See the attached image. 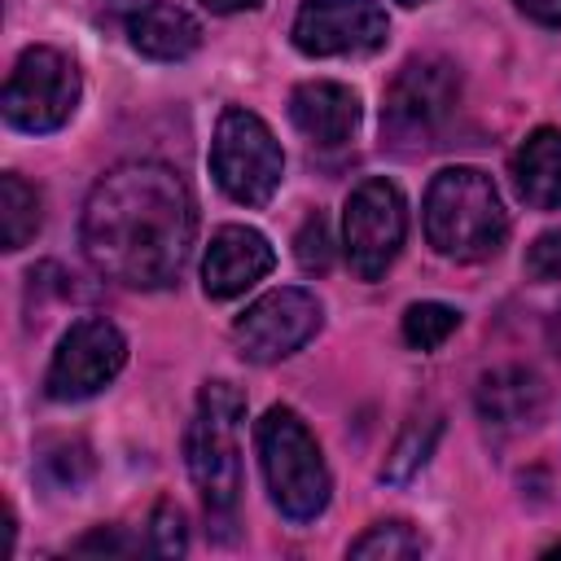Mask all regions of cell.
Here are the masks:
<instances>
[{
	"instance_id": "6da1fadb",
	"label": "cell",
	"mask_w": 561,
	"mask_h": 561,
	"mask_svg": "<svg viewBox=\"0 0 561 561\" xmlns=\"http://www.w3.org/2000/svg\"><path fill=\"white\" fill-rule=\"evenodd\" d=\"M193 197L167 162H123L96 180L79 241L88 263L127 289H167L193 245Z\"/></svg>"
},
{
	"instance_id": "7a4b0ae2",
	"label": "cell",
	"mask_w": 561,
	"mask_h": 561,
	"mask_svg": "<svg viewBox=\"0 0 561 561\" xmlns=\"http://www.w3.org/2000/svg\"><path fill=\"white\" fill-rule=\"evenodd\" d=\"M425 241L456 263H482L500 254L508 215L500 188L478 167H443L425 188Z\"/></svg>"
},
{
	"instance_id": "3957f363",
	"label": "cell",
	"mask_w": 561,
	"mask_h": 561,
	"mask_svg": "<svg viewBox=\"0 0 561 561\" xmlns=\"http://www.w3.org/2000/svg\"><path fill=\"white\" fill-rule=\"evenodd\" d=\"M245 416V394L232 381H206L197 394V416L184 434L188 473L206 500V513L228 522L241 500V451H237V425Z\"/></svg>"
},
{
	"instance_id": "277c9868",
	"label": "cell",
	"mask_w": 561,
	"mask_h": 561,
	"mask_svg": "<svg viewBox=\"0 0 561 561\" xmlns=\"http://www.w3.org/2000/svg\"><path fill=\"white\" fill-rule=\"evenodd\" d=\"M259 443V465L272 491V504L289 522H316L329 504V465L320 456V443L302 425L294 408H267L263 421L254 425Z\"/></svg>"
},
{
	"instance_id": "5b68a950",
	"label": "cell",
	"mask_w": 561,
	"mask_h": 561,
	"mask_svg": "<svg viewBox=\"0 0 561 561\" xmlns=\"http://www.w3.org/2000/svg\"><path fill=\"white\" fill-rule=\"evenodd\" d=\"M460 101V75L443 57H412L381 92V140L394 153H421L438 145Z\"/></svg>"
},
{
	"instance_id": "8992f818",
	"label": "cell",
	"mask_w": 561,
	"mask_h": 561,
	"mask_svg": "<svg viewBox=\"0 0 561 561\" xmlns=\"http://www.w3.org/2000/svg\"><path fill=\"white\" fill-rule=\"evenodd\" d=\"M210 175L237 206H267L285 175V153L272 127L241 105H228L210 140Z\"/></svg>"
},
{
	"instance_id": "52a82bcc",
	"label": "cell",
	"mask_w": 561,
	"mask_h": 561,
	"mask_svg": "<svg viewBox=\"0 0 561 561\" xmlns=\"http://www.w3.org/2000/svg\"><path fill=\"white\" fill-rule=\"evenodd\" d=\"M4 118L18 127V131H31V136H44V131H57L70 123L75 105H79V70L66 53L48 48V44H35L26 48L9 79H4Z\"/></svg>"
},
{
	"instance_id": "ba28073f",
	"label": "cell",
	"mask_w": 561,
	"mask_h": 561,
	"mask_svg": "<svg viewBox=\"0 0 561 561\" xmlns=\"http://www.w3.org/2000/svg\"><path fill=\"white\" fill-rule=\"evenodd\" d=\"M403 232H408V202L390 180H364L351 188L342 210V245L359 280L386 276V267L403 250Z\"/></svg>"
},
{
	"instance_id": "9c48e42d",
	"label": "cell",
	"mask_w": 561,
	"mask_h": 561,
	"mask_svg": "<svg viewBox=\"0 0 561 561\" xmlns=\"http://www.w3.org/2000/svg\"><path fill=\"white\" fill-rule=\"evenodd\" d=\"M123 364H127V337L105 316L75 320L61 333L57 351H53V364H48V377H44V394L53 403L92 399L123 373Z\"/></svg>"
},
{
	"instance_id": "30bf717a",
	"label": "cell",
	"mask_w": 561,
	"mask_h": 561,
	"mask_svg": "<svg viewBox=\"0 0 561 561\" xmlns=\"http://www.w3.org/2000/svg\"><path fill=\"white\" fill-rule=\"evenodd\" d=\"M320 320H324V311H320L316 294H307L298 285H280L237 316L232 337H237L241 359L276 364V359H289L294 351H302L320 333Z\"/></svg>"
},
{
	"instance_id": "8fae6325",
	"label": "cell",
	"mask_w": 561,
	"mask_h": 561,
	"mask_svg": "<svg viewBox=\"0 0 561 561\" xmlns=\"http://www.w3.org/2000/svg\"><path fill=\"white\" fill-rule=\"evenodd\" d=\"M390 22L377 0H302L294 48L307 57H368L386 44Z\"/></svg>"
},
{
	"instance_id": "7c38bea8",
	"label": "cell",
	"mask_w": 561,
	"mask_h": 561,
	"mask_svg": "<svg viewBox=\"0 0 561 561\" xmlns=\"http://www.w3.org/2000/svg\"><path fill=\"white\" fill-rule=\"evenodd\" d=\"M276 254L267 245V237L259 228H245V224H224L210 245H206V259H202V289L206 298L224 302V298H237L245 294L254 280H263L272 272Z\"/></svg>"
},
{
	"instance_id": "4fadbf2b",
	"label": "cell",
	"mask_w": 561,
	"mask_h": 561,
	"mask_svg": "<svg viewBox=\"0 0 561 561\" xmlns=\"http://www.w3.org/2000/svg\"><path fill=\"white\" fill-rule=\"evenodd\" d=\"M289 118L294 127L311 140V145H346L359 127V96L346 88V83H333V79H311V83H298L289 92Z\"/></svg>"
},
{
	"instance_id": "5bb4252c",
	"label": "cell",
	"mask_w": 561,
	"mask_h": 561,
	"mask_svg": "<svg viewBox=\"0 0 561 561\" xmlns=\"http://www.w3.org/2000/svg\"><path fill=\"white\" fill-rule=\"evenodd\" d=\"M478 416L495 430H522V425H535L543 403H548V390H543V377L535 368H522V364H508V368H495L478 381Z\"/></svg>"
},
{
	"instance_id": "9a60e30c",
	"label": "cell",
	"mask_w": 561,
	"mask_h": 561,
	"mask_svg": "<svg viewBox=\"0 0 561 561\" xmlns=\"http://www.w3.org/2000/svg\"><path fill=\"white\" fill-rule=\"evenodd\" d=\"M127 39L136 53H145L153 61H180L202 44V26L188 9H180L171 0H145L127 18Z\"/></svg>"
},
{
	"instance_id": "2e32d148",
	"label": "cell",
	"mask_w": 561,
	"mask_h": 561,
	"mask_svg": "<svg viewBox=\"0 0 561 561\" xmlns=\"http://www.w3.org/2000/svg\"><path fill=\"white\" fill-rule=\"evenodd\" d=\"M513 184L530 210H561V131L539 127L513 153Z\"/></svg>"
},
{
	"instance_id": "e0dca14e",
	"label": "cell",
	"mask_w": 561,
	"mask_h": 561,
	"mask_svg": "<svg viewBox=\"0 0 561 561\" xmlns=\"http://www.w3.org/2000/svg\"><path fill=\"white\" fill-rule=\"evenodd\" d=\"M44 224V206L39 193L22 180V175H0V241L4 250H22Z\"/></svg>"
},
{
	"instance_id": "ac0fdd59",
	"label": "cell",
	"mask_w": 561,
	"mask_h": 561,
	"mask_svg": "<svg viewBox=\"0 0 561 561\" xmlns=\"http://www.w3.org/2000/svg\"><path fill=\"white\" fill-rule=\"evenodd\" d=\"M438 434H443V416H416V421H408L403 434L394 438L386 465H381V482H394V486L408 482V478L434 456Z\"/></svg>"
},
{
	"instance_id": "d6986e66",
	"label": "cell",
	"mask_w": 561,
	"mask_h": 561,
	"mask_svg": "<svg viewBox=\"0 0 561 561\" xmlns=\"http://www.w3.org/2000/svg\"><path fill=\"white\" fill-rule=\"evenodd\" d=\"M421 552H425V539L408 522H377L351 543V557H364V561H408Z\"/></svg>"
},
{
	"instance_id": "ffe728a7",
	"label": "cell",
	"mask_w": 561,
	"mask_h": 561,
	"mask_svg": "<svg viewBox=\"0 0 561 561\" xmlns=\"http://www.w3.org/2000/svg\"><path fill=\"white\" fill-rule=\"evenodd\" d=\"M460 329V311L447 302H412L403 311V342L412 351H434Z\"/></svg>"
},
{
	"instance_id": "44dd1931",
	"label": "cell",
	"mask_w": 561,
	"mask_h": 561,
	"mask_svg": "<svg viewBox=\"0 0 561 561\" xmlns=\"http://www.w3.org/2000/svg\"><path fill=\"white\" fill-rule=\"evenodd\" d=\"M39 473H44V482L57 486V491H79V486L92 478V451H88L83 443L61 438V443L44 447V456H39Z\"/></svg>"
},
{
	"instance_id": "7402d4cb",
	"label": "cell",
	"mask_w": 561,
	"mask_h": 561,
	"mask_svg": "<svg viewBox=\"0 0 561 561\" xmlns=\"http://www.w3.org/2000/svg\"><path fill=\"white\" fill-rule=\"evenodd\" d=\"M294 259L302 272H329L333 263V241H329V224L320 210H311L302 219V228L294 232Z\"/></svg>"
},
{
	"instance_id": "603a6c76",
	"label": "cell",
	"mask_w": 561,
	"mask_h": 561,
	"mask_svg": "<svg viewBox=\"0 0 561 561\" xmlns=\"http://www.w3.org/2000/svg\"><path fill=\"white\" fill-rule=\"evenodd\" d=\"M149 548L158 557H180L188 548V526H184V513L180 504L171 500H158L153 504V517H149Z\"/></svg>"
},
{
	"instance_id": "cb8c5ba5",
	"label": "cell",
	"mask_w": 561,
	"mask_h": 561,
	"mask_svg": "<svg viewBox=\"0 0 561 561\" xmlns=\"http://www.w3.org/2000/svg\"><path fill=\"white\" fill-rule=\"evenodd\" d=\"M522 267H526V276H530V280H539V285L561 280V228L539 232V237L530 241V250H526Z\"/></svg>"
},
{
	"instance_id": "d4e9b609",
	"label": "cell",
	"mask_w": 561,
	"mask_h": 561,
	"mask_svg": "<svg viewBox=\"0 0 561 561\" xmlns=\"http://www.w3.org/2000/svg\"><path fill=\"white\" fill-rule=\"evenodd\" d=\"M131 548L136 543L127 535H118V530H92L88 539L75 543V552H131Z\"/></svg>"
},
{
	"instance_id": "484cf974",
	"label": "cell",
	"mask_w": 561,
	"mask_h": 561,
	"mask_svg": "<svg viewBox=\"0 0 561 561\" xmlns=\"http://www.w3.org/2000/svg\"><path fill=\"white\" fill-rule=\"evenodd\" d=\"M517 9L543 26H561V0H517Z\"/></svg>"
},
{
	"instance_id": "4316f807",
	"label": "cell",
	"mask_w": 561,
	"mask_h": 561,
	"mask_svg": "<svg viewBox=\"0 0 561 561\" xmlns=\"http://www.w3.org/2000/svg\"><path fill=\"white\" fill-rule=\"evenodd\" d=\"M210 13H241V9H254L259 0H202Z\"/></svg>"
},
{
	"instance_id": "83f0119b",
	"label": "cell",
	"mask_w": 561,
	"mask_h": 561,
	"mask_svg": "<svg viewBox=\"0 0 561 561\" xmlns=\"http://www.w3.org/2000/svg\"><path fill=\"white\" fill-rule=\"evenodd\" d=\"M548 346H552V351L561 355V311H557V316L548 320Z\"/></svg>"
},
{
	"instance_id": "f1b7e54d",
	"label": "cell",
	"mask_w": 561,
	"mask_h": 561,
	"mask_svg": "<svg viewBox=\"0 0 561 561\" xmlns=\"http://www.w3.org/2000/svg\"><path fill=\"white\" fill-rule=\"evenodd\" d=\"M399 4H408V9H416V4H425V0H399Z\"/></svg>"
},
{
	"instance_id": "f546056e",
	"label": "cell",
	"mask_w": 561,
	"mask_h": 561,
	"mask_svg": "<svg viewBox=\"0 0 561 561\" xmlns=\"http://www.w3.org/2000/svg\"><path fill=\"white\" fill-rule=\"evenodd\" d=\"M548 557H561V543H557V548H548Z\"/></svg>"
}]
</instances>
